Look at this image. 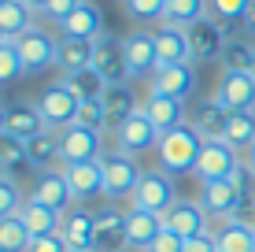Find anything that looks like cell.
Returning <instances> with one entry per match:
<instances>
[{"instance_id": "obj_1", "label": "cell", "mask_w": 255, "mask_h": 252, "mask_svg": "<svg viewBox=\"0 0 255 252\" xmlns=\"http://www.w3.org/2000/svg\"><path fill=\"white\" fill-rule=\"evenodd\" d=\"M204 141L207 137L200 134L192 123H181L174 130L159 134V145H155V156H159V167L170 171V175H181V171H192L204 152Z\"/></svg>"}, {"instance_id": "obj_2", "label": "cell", "mask_w": 255, "mask_h": 252, "mask_svg": "<svg viewBox=\"0 0 255 252\" xmlns=\"http://www.w3.org/2000/svg\"><path fill=\"white\" fill-rule=\"evenodd\" d=\"M100 175H104V197H133L144 167L137 163V156L122 149H108L100 156Z\"/></svg>"}, {"instance_id": "obj_3", "label": "cell", "mask_w": 255, "mask_h": 252, "mask_svg": "<svg viewBox=\"0 0 255 252\" xmlns=\"http://www.w3.org/2000/svg\"><path fill=\"white\" fill-rule=\"evenodd\" d=\"M174 204H178V189H174V175L170 171H163V167L144 171L140 182H137V189H133V208L166 215Z\"/></svg>"}, {"instance_id": "obj_4", "label": "cell", "mask_w": 255, "mask_h": 252, "mask_svg": "<svg viewBox=\"0 0 255 252\" xmlns=\"http://www.w3.org/2000/svg\"><path fill=\"white\" fill-rule=\"evenodd\" d=\"M93 71L104 78L108 85H126L129 78V59H126V45H122V37L104 30L100 37L93 41Z\"/></svg>"}, {"instance_id": "obj_5", "label": "cell", "mask_w": 255, "mask_h": 252, "mask_svg": "<svg viewBox=\"0 0 255 252\" xmlns=\"http://www.w3.org/2000/svg\"><path fill=\"white\" fill-rule=\"evenodd\" d=\"M104 156L100 149V130H89L82 123H70L59 130V163L70 167V163H96Z\"/></svg>"}, {"instance_id": "obj_6", "label": "cell", "mask_w": 255, "mask_h": 252, "mask_svg": "<svg viewBox=\"0 0 255 252\" xmlns=\"http://www.w3.org/2000/svg\"><path fill=\"white\" fill-rule=\"evenodd\" d=\"M237 167H241V156H237L233 145L226 141V137H207L204 152H200L196 167H192V175L200 182H222V178H230Z\"/></svg>"}, {"instance_id": "obj_7", "label": "cell", "mask_w": 255, "mask_h": 252, "mask_svg": "<svg viewBox=\"0 0 255 252\" xmlns=\"http://www.w3.org/2000/svg\"><path fill=\"white\" fill-rule=\"evenodd\" d=\"M37 108H41V115H45V123H48V126L63 130V126H70V123L78 119L82 97H78V93L70 89L67 82H56V85H45V89H41Z\"/></svg>"}, {"instance_id": "obj_8", "label": "cell", "mask_w": 255, "mask_h": 252, "mask_svg": "<svg viewBox=\"0 0 255 252\" xmlns=\"http://www.w3.org/2000/svg\"><path fill=\"white\" fill-rule=\"evenodd\" d=\"M155 145H159V130H155V123L144 115V108H137L133 115L115 130V149L129 152V156H140V152L155 149Z\"/></svg>"}, {"instance_id": "obj_9", "label": "cell", "mask_w": 255, "mask_h": 252, "mask_svg": "<svg viewBox=\"0 0 255 252\" xmlns=\"http://www.w3.org/2000/svg\"><path fill=\"white\" fill-rule=\"evenodd\" d=\"M15 48H19V59H22V67H26V74H33V71H45V67L56 63V48H59V41L52 37V33L45 30H26L22 37H15Z\"/></svg>"}, {"instance_id": "obj_10", "label": "cell", "mask_w": 255, "mask_h": 252, "mask_svg": "<svg viewBox=\"0 0 255 252\" xmlns=\"http://www.w3.org/2000/svg\"><path fill=\"white\" fill-rule=\"evenodd\" d=\"M189 30V48H192V63H211V59H222V48H226V30L218 26L215 19H196Z\"/></svg>"}, {"instance_id": "obj_11", "label": "cell", "mask_w": 255, "mask_h": 252, "mask_svg": "<svg viewBox=\"0 0 255 252\" xmlns=\"http://www.w3.org/2000/svg\"><path fill=\"white\" fill-rule=\"evenodd\" d=\"M126 45V59H129V74L133 78H152L155 67H159V45H155V33L152 30H129L122 37Z\"/></svg>"}, {"instance_id": "obj_12", "label": "cell", "mask_w": 255, "mask_h": 252, "mask_svg": "<svg viewBox=\"0 0 255 252\" xmlns=\"http://www.w3.org/2000/svg\"><path fill=\"white\" fill-rule=\"evenodd\" d=\"M129 238H126V212H119L115 204L96 212V245L93 252H126Z\"/></svg>"}, {"instance_id": "obj_13", "label": "cell", "mask_w": 255, "mask_h": 252, "mask_svg": "<svg viewBox=\"0 0 255 252\" xmlns=\"http://www.w3.org/2000/svg\"><path fill=\"white\" fill-rule=\"evenodd\" d=\"M215 100L222 104L226 111H255V78L252 74L222 71L218 89H215Z\"/></svg>"}, {"instance_id": "obj_14", "label": "cell", "mask_w": 255, "mask_h": 252, "mask_svg": "<svg viewBox=\"0 0 255 252\" xmlns=\"http://www.w3.org/2000/svg\"><path fill=\"white\" fill-rule=\"evenodd\" d=\"M30 201H37V204L52 208V212L67 215L70 201H74V189H70V182H67L63 171H45V175H37V182H33Z\"/></svg>"}, {"instance_id": "obj_15", "label": "cell", "mask_w": 255, "mask_h": 252, "mask_svg": "<svg viewBox=\"0 0 255 252\" xmlns=\"http://www.w3.org/2000/svg\"><path fill=\"white\" fill-rule=\"evenodd\" d=\"M244 201L241 186H237L233 178H222V182H200V204H204L207 215H215V219H230L233 208Z\"/></svg>"}, {"instance_id": "obj_16", "label": "cell", "mask_w": 255, "mask_h": 252, "mask_svg": "<svg viewBox=\"0 0 255 252\" xmlns=\"http://www.w3.org/2000/svg\"><path fill=\"white\" fill-rule=\"evenodd\" d=\"M166 230H174L178 238H196V234H211V223H207V212L200 201H178L170 212L163 215Z\"/></svg>"}, {"instance_id": "obj_17", "label": "cell", "mask_w": 255, "mask_h": 252, "mask_svg": "<svg viewBox=\"0 0 255 252\" xmlns=\"http://www.w3.org/2000/svg\"><path fill=\"white\" fill-rule=\"evenodd\" d=\"M192 89H196V71H192V63L155 67V74H152V93H159V97H174V100H185Z\"/></svg>"}, {"instance_id": "obj_18", "label": "cell", "mask_w": 255, "mask_h": 252, "mask_svg": "<svg viewBox=\"0 0 255 252\" xmlns=\"http://www.w3.org/2000/svg\"><path fill=\"white\" fill-rule=\"evenodd\" d=\"M163 230H166L163 215L140 212V208H129L126 212V238H129V249L133 252H148V245H152Z\"/></svg>"}, {"instance_id": "obj_19", "label": "cell", "mask_w": 255, "mask_h": 252, "mask_svg": "<svg viewBox=\"0 0 255 252\" xmlns=\"http://www.w3.org/2000/svg\"><path fill=\"white\" fill-rule=\"evenodd\" d=\"M155 45H159V67L192 63V48H189V30L185 26L163 22L159 30H155Z\"/></svg>"}, {"instance_id": "obj_20", "label": "cell", "mask_w": 255, "mask_h": 252, "mask_svg": "<svg viewBox=\"0 0 255 252\" xmlns=\"http://www.w3.org/2000/svg\"><path fill=\"white\" fill-rule=\"evenodd\" d=\"M63 241L70 249H82V252H93L96 245V212H85V208H74V212L63 215Z\"/></svg>"}, {"instance_id": "obj_21", "label": "cell", "mask_w": 255, "mask_h": 252, "mask_svg": "<svg viewBox=\"0 0 255 252\" xmlns=\"http://www.w3.org/2000/svg\"><path fill=\"white\" fill-rule=\"evenodd\" d=\"M48 123H45V115H41V108L37 104H7V134L11 137H19V141H30V137H37V134H45Z\"/></svg>"}, {"instance_id": "obj_22", "label": "cell", "mask_w": 255, "mask_h": 252, "mask_svg": "<svg viewBox=\"0 0 255 252\" xmlns=\"http://www.w3.org/2000/svg\"><path fill=\"white\" fill-rule=\"evenodd\" d=\"M140 108H144V115L155 123V130H159V134H166V130H174V126L185 123V100H174V97L148 93V100L140 104Z\"/></svg>"}, {"instance_id": "obj_23", "label": "cell", "mask_w": 255, "mask_h": 252, "mask_svg": "<svg viewBox=\"0 0 255 252\" xmlns=\"http://www.w3.org/2000/svg\"><path fill=\"white\" fill-rule=\"evenodd\" d=\"M56 67L63 71V78L85 71V67H93V41H82V37H59Z\"/></svg>"}, {"instance_id": "obj_24", "label": "cell", "mask_w": 255, "mask_h": 252, "mask_svg": "<svg viewBox=\"0 0 255 252\" xmlns=\"http://www.w3.org/2000/svg\"><path fill=\"white\" fill-rule=\"evenodd\" d=\"M59 30H63V37H82V41H96V37H100V33H104V19H100V7L85 0V4L78 7V11L70 15L67 22H59Z\"/></svg>"}, {"instance_id": "obj_25", "label": "cell", "mask_w": 255, "mask_h": 252, "mask_svg": "<svg viewBox=\"0 0 255 252\" xmlns=\"http://www.w3.org/2000/svg\"><path fill=\"white\" fill-rule=\"evenodd\" d=\"M19 219L26 223V230H30L33 238H48V234H59V227H63V215L52 212V208H45V204H37V201H30V197H26Z\"/></svg>"}, {"instance_id": "obj_26", "label": "cell", "mask_w": 255, "mask_h": 252, "mask_svg": "<svg viewBox=\"0 0 255 252\" xmlns=\"http://www.w3.org/2000/svg\"><path fill=\"white\" fill-rule=\"evenodd\" d=\"M104 108H108V130H119L140 104L133 100V89H129V82H126V85H108V89H104Z\"/></svg>"}, {"instance_id": "obj_27", "label": "cell", "mask_w": 255, "mask_h": 252, "mask_svg": "<svg viewBox=\"0 0 255 252\" xmlns=\"http://www.w3.org/2000/svg\"><path fill=\"white\" fill-rule=\"evenodd\" d=\"M26 30H33V7L26 0H4L0 4V33L15 41Z\"/></svg>"}, {"instance_id": "obj_28", "label": "cell", "mask_w": 255, "mask_h": 252, "mask_svg": "<svg viewBox=\"0 0 255 252\" xmlns=\"http://www.w3.org/2000/svg\"><path fill=\"white\" fill-rule=\"evenodd\" d=\"M226 123H230V111H226L215 97L200 100L196 108H192V126H196L204 137H222L226 134Z\"/></svg>"}, {"instance_id": "obj_29", "label": "cell", "mask_w": 255, "mask_h": 252, "mask_svg": "<svg viewBox=\"0 0 255 252\" xmlns=\"http://www.w3.org/2000/svg\"><path fill=\"white\" fill-rule=\"evenodd\" d=\"M63 175L74 189V197H96L104 193V175H100V160L96 163H70L63 167Z\"/></svg>"}, {"instance_id": "obj_30", "label": "cell", "mask_w": 255, "mask_h": 252, "mask_svg": "<svg viewBox=\"0 0 255 252\" xmlns=\"http://www.w3.org/2000/svg\"><path fill=\"white\" fill-rule=\"evenodd\" d=\"M215 241H218V252H255V230L230 219L222 227H215Z\"/></svg>"}, {"instance_id": "obj_31", "label": "cell", "mask_w": 255, "mask_h": 252, "mask_svg": "<svg viewBox=\"0 0 255 252\" xmlns=\"http://www.w3.org/2000/svg\"><path fill=\"white\" fill-rule=\"evenodd\" d=\"M248 4H252V0H207V11H211V19L226 30V37H230V33L237 30V22L244 26V11H248Z\"/></svg>"}, {"instance_id": "obj_32", "label": "cell", "mask_w": 255, "mask_h": 252, "mask_svg": "<svg viewBox=\"0 0 255 252\" xmlns=\"http://www.w3.org/2000/svg\"><path fill=\"white\" fill-rule=\"evenodd\" d=\"M222 137L233 145L237 152L252 149V141H255V111H230V123H226Z\"/></svg>"}, {"instance_id": "obj_33", "label": "cell", "mask_w": 255, "mask_h": 252, "mask_svg": "<svg viewBox=\"0 0 255 252\" xmlns=\"http://www.w3.org/2000/svg\"><path fill=\"white\" fill-rule=\"evenodd\" d=\"M252 59H255V45L241 37H230L222 48V71H233V74H252Z\"/></svg>"}, {"instance_id": "obj_34", "label": "cell", "mask_w": 255, "mask_h": 252, "mask_svg": "<svg viewBox=\"0 0 255 252\" xmlns=\"http://www.w3.org/2000/svg\"><path fill=\"white\" fill-rule=\"evenodd\" d=\"M26 156H30V167H48V163H56L59 160V134L45 130V134L30 137V141H26Z\"/></svg>"}, {"instance_id": "obj_35", "label": "cell", "mask_w": 255, "mask_h": 252, "mask_svg": "<svg viewBox=\"0 0 255 252\" xmlns=\"http://www.w3.org/2000/svg\"><path fill=\"white\" fill-rule=\"evenodd\" d=\"M33 241V234L26 230V223L19 215H7V219H0V249L4 252H26Z\"/></svg>"}, {"instance_id": "obj_36", "label": "cell", "mask_w": 255, "mask_h": 252, "mask_svg": "<svg viewBox=\"0 0 255 252\" xmlns=\"http://www.w3.org/2000/svg\"><path fill=\"white\" fill-rule=\"evenodd\" d=\"M166 22L192 26L196 19H207V0H166Z\"/></svg>"}, {"instance_id": "obj_37", "label": "cell", "mask_w": 255, "mask_h": 252, "mask_svg": "<svg viewBox=\"0 0 255 252\" xmlns=\"http://www.w3.org/2000/svg\"><path fill=\"white\" fill-rule=\"evenodd\" d=\"M63 82H67L82 100H100V97H104V89H108V82H104V78L96 74L93 67H85V71H78V74H67Z\"/></svg>"}, {"instance_id": "obj_38", "label": "cell", "mask_w": 255, "mask_h": 252, "mask_svg": "<svg viewBox=\"0 0 255 252\" xmlns=\"http://www.w3.org/2000/svg\"><path fill=\"white\" fill-rule=\"evenodd\" d=\"M22 204H26V197H22L19 182L7 175V171H0V219H7V215H19Z\"/></svg>"}, {"instance_id": "obj_39", "label": "cell", "mask_w": 255, "mask_h": 252, "mask_svg": "<svg viewBox=\"0 0 255 252\" xmlns=\"http://www.w3.org/2000/svg\"><path fill=\"white\" fill-rule=\"evenodd\" d=\"M11 167H30V156H26V141L4 134L0 137V171H11Z\"/></svg>"}, {"instance_id": "obj_40", "label": "cell", "mask_w": 255, "mask_h": 252, "mask_svg": "<svg viewBox=\"0 0 255 252\" xmlns=\"http://www.w3.org/2000/svg\"><path fill=\"white\" fill-rule=\"evenodd\" d=\"M19 74H26V67L19 59V48H15V41H4V45H0V85L15 82Z\"/></svg>"}, {"instance_id": "obj_41", "label": "cell", "mask_w": 255, "mask_h": 252, "mask_svg": "<svg viewBox=\"0 0 255 252\" xmlns=\"http://www.w3.org/2000/svg\"><path fill=\"white\" fill-rule=\"evenodd\" d=\"M74 123H82V126H89V130H108V108H104V97L100 100H82Z\"/></svg>"}, {"instance_id": "obj_42", "label": "cell", "mask_w": 255, "mask_h": 252, "mask_svg": "<svg viewBox=\"0 0 255 252\" xmlns=\"http://www.w3.org/2000/svg\"><path fill=\"white\" fill-rule=\"evenodd\" d=\"M129 19H163L166 15V0H122Z\"/></svg>"}, {"instance_id": "obj_43", "label": "cell", "mask_w": 255, "mask_h": 252, "mask_svg": "<svg viewBox=\"0 0 255 252\" xmlns=\"http://www.w3.org/2000/svg\"><path fill=\"white\" fill-rule=\"evenodd\" d=\"M82 4H85V0H48V4H45V15H48L52 22H67Z\"/></svg>"}, {"instance_id": "obj_44", "label": "cell", "mask_w": 255, "mask_h": 252, "mask_svg": "<svg viewBox=\"0 0 255 252\" xmlns=\"http://www.w3.org/2000/svg\"><path fill=\"white\" fill-rule=\"evenodd\" d=\"M148 252H185V238H178L174 230H163L159 238L148 245Z\"/></svg>"}, {"instance_id": "obj_45", "label": "cell", "mask_w": 255, "mask_h": 252, "mask_svg": "<svg viewBox=\"0 0 255 252\" xmlns=\"http://www.w3.org/2000/svg\"><path fill=\"white\" fill-rule=\"evenodd\" d=\"M26 252H70V245L63 241V234H48V238H33Z\"/></svg>"}, {"instance_id": "obj_46", "label": "cell", "mask_w": 255, "mask_h": 252, "mask_svg": "<svg viewBox=\"0 0 255 252\" xmlns=\"http://www.w3.org/2000/svg\"><path fill=\"white\" fill-rule=\"evenodd\" d=\"M230 223H241V227H255V197H244V201L233 208Z\"/></svg>"}, {"instance_id": "obj_47", "label": "cell", "mask_w": 255, "mask_h": 252, "mask_svg": "<svg viewBox=\"0 0 255 252\" xmlns=\"http://www.w3.org/2000/svg\"><path fill=\"white\" fill-rule=\"evenodd\" d=\"M185 252H218L215 230H211V234H196V238H189V241H185Z\"/></svg>"}, {"instance_id": "obj_48", "label": "cell", "mask_w": 255, "mask_h": 252, "mask_svg": "<svg viewBox=\"0 0 255 252\" xmlns=\"http://www.w3.org/2000/svg\"><path fill=\"white\" fill-rule=\"evenodd\" d=\"M244 30H248V33H255V0L248 4V11H244Z\"/></svg>"}, {"instance_id": "obj_49", "label": "cell", "mask_w": 255, "mask_h": 252, "mask_svg": "<svg viewBox=\"0 0 255 252\" xmlns=\"http://www.w3.org/2000/svg\"><path fill=\"white\" fill-rule=\"evenodd\" d=\"M4 134H7V108L0 104V137H4Z\"/></svg>"}, {"instance_id": "obj_50", "label": "cell", "mask_w": 255, "mask_h": 252, "mask_svg": "<svg viewBox=\"0 0 255 252\" xmlns=\"http://www.w3.org/2000/svg\"><path fill=\"white\" fill-rule=\"evenodd\" d=\"M26 4H30L33 11H45V4H48V0H26Z\"/></svg>"}, {"instance_id": "obj_51", "label": "cell", "mask_w": 255, "mask_h": 252, "mask_svg": "<svg viewBox=\"0 0 255 252\" xmlns=\"http://www.w3.org/2000/svg\"><path fill=\"white\" fill-rule=\"evenodd\" d=\"M248 167H252V175H255V141H252V149H248Z\"/></svg>"}, {"instance_id": "obj_52", "label": "cell", "mask_w": 255, "mask_h": 252, "mask_svg": "<svg viewBox=\"0 0 255 252\" xmlns=\"http://www.w3.org/2000/svg\"><path fill=\"white\" fill-rule=\"evenodd\" d=\"M4 41H11V37H4V33H0V45H4Z\"/></svg>"}, {"instance_id": "obj_53", "label": "cell", "mask_w": 255, "mask_h": 252, "mask_svg": "<svg viewBox=\"0 0 255 252\" xmlns=\"http://www.w3.org/2000/svg\"><path fill=\"white\" fill-rule=\"evenodd\" d=\"M252 78H255V59H252Z\"/></svg>"}, {"instance_id": "obj_54", "label": "cell", "mask_w": 255, "mask_h": 252, "mask_svg": "<svg viewBox=\"0 0 255 252\" xmlns=\"http://www.w3.org/2000/svg\"><path fill=\"white\" fill-rule=\"evenodd\" d=\"M70 252H82V249H70Z\"/></svg>"}, {"instance_id": "obj_55", "label": "cell", "mask_w": 255, "mask_h": 252, "mask_svg": "<svg viewBox=\"0 0 255 252\" xmlns=\"http://www.w3.org/2000/svg\"><path fill=\"white\" fill-rule=\"evenodd\" d=\"M0 4H4V0H0Z\"/></svg>"}, {"instance_id": "obj_56", "label": "cell", "mask_w": 255, "mask_h": 252, "mask_svg": "<svg viewBox=\"0 0 255 252\" xmlns=\"http://www.w3.org/2000/svg\"><path fill=\"white\" fill-rule=\"evenodd\" d=\"M0 252H4V249H0Z\"/></svg>"}, {"instance_id": "obj_57", "label": "cell", "mask_w": 255, "mask_h": 252, "mask_svg": "<svg viewBox=\"0 0 255 252\" xmlns=\"http://www.w3.org/2000/svg\"><path fill=\"white\" fill-rule=\"evenodd\" d=\"M252 230H255V227H252Z\"/></svg>"}]
</instances>
